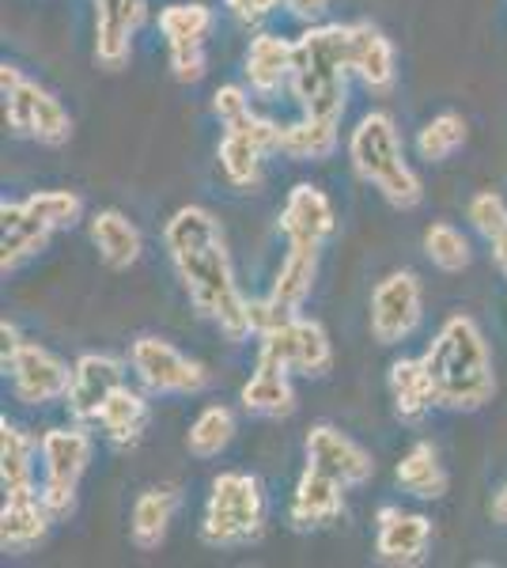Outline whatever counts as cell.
Returning <instances> with one entry per match:
<instances>
[{
	"label": "cell",
	"mask_w": 507,
	"mask_h": 568,
	"mask_svg": "<svg viewBox=\"0 0 507 568\" xmlns=\"http://www.w3.org/2000/svg\"><path fill=\"white\" fill-rule=\"evenodd\" d=\"M424 368H428L432 390H436V406L444 409H481L496 394L493 356L481 337V329L469 315L447 318L436 342L424 353Z\"/></svg>",
	"instance_id": "cell-1"
},
{
	"label": "cell",
	"mask_w": 507,
	"mask_h": 568,
	"mask_svg": "<svg viewBox=\"0 0 507 568\" xmlns=\"http://www.w3.org/2000/svg\"><path fill=\"white\" fill-rule=\"evenodd\" d=\"M348 23H318L300 34L292 45V80L288 91L307 118H329L341 122L348 99Z\"/></svg>",
	"instance_id": "cell-2"
},
{
	"label": "cell",
	"mask_w": 507,
	"mask_h": 568,
	"mask_svg": "<svg viewBox=\"0 0 507 568\" xmlns=\"http://www.w3.org/2000/svg\"><path fill=\"white\" fill-rule=\"evenodd\" d=\"M171 262H174V270H179V281H182V288H186L190 304L197 307L209 323H216L224 329L227 342H243V337L254 334L251 300L239 292L224 240L171 254Z\"/></svg>",
	"instance_id": "cell-3"
},
{
	"label": "cell",
	"mask_w": 507,
	"mask_h": 568,
	"mask_svg": "<svg viewBox=\"0 0 507 568\" xmlns=\"http://www.w3.org/2000/svg\"><path fill=\"white\" fill-rule=\"evenodd\" d=\"M348 155H353L359 179L372 182L394 209H417L424 201V186L417 171L405 163L398 125L391 114L372 110L367 118H359V125L348 136Z\"/></svg>",
	"instance_id": "cell-4"
},
{
	"label": "cell",
	"mask_w": 507,
	"mask_h": 568,
	"mask_svg": "<svg viewBox=\"0 0 507 568\" xmlns=\"http://www.w3.org/2000/svg\"><path fill=\"white\" fill-rule=\"evenodd\" d=\"M265 530V493L254 474L227 470L212 481L205 519H201V542L227 549L257 542Z\"/></svg>",
	"instance_id": "cell-5"
},
{
	"label": "cell",
	"mask_w": 507,
	"mask_h": 568,
	"mask_svg": "<svg viewBox=\"0 0 507 568\" xmlns=\"http://www.w3.org/2000/svg\"><path fill=\"white\" fill-rule=\"evenodd\" d=\"M39 455H42L39 497L45 504V511L53 516V524H58V519H69L72 508H77V485L91 463V436L84 433V420L80 425L50 428L39 439Z\"/></svg>",
	"instance_id": "cell-6"
},
{
	"label": "cell",
	"mask_w": 507,
	"mask_h": 568,
	"mask_svg": "<svg viewBox=\"0 0 507 568\" xmlns=\"http://www.w3.org/2000/svg\"><path fill=\"white\" fill-rule=\"evenodd\" d=\"M257 361L281 364L284 372L296 375H326L329 364H334V345H329V334L315 318L292 315L288 323L265 329L262 342H257Z\"/></svg>",
	"instance_id": "cell-7"
},
{
	"label": "cell",
	"mask_w": 507,
	"mask_h": 568,
	"mask_svg": "<svg viewBox=\"0 0 507 568\" xmlns=\"http://www.w3.org/2000/svg\"><path fill=\"white\" fill-rule=\"evenodd\" d=\"M129 364H133L136 379L152 394H197L205 390L209 375L197 361L182 356L163 337H136L129 349Z\"/></svg>",
	"instance_id": "cell-8"
},
{
	"label": "cell",
	"mask_w": 507,
	"mask_h": 568,
	"mask_svg": "<svg viewBox=\"0 0 507 568\" xmlns=\"http://www.w3.org/2000/svg\"><path fill=\"white\" fill-rule=\"evenodd\" d=\"M424 296L413 273H391L372 292V334L379 345H398L420 326Z\"/></svg>",
	"instance_id": "cell-9"
},
{
	"label": "cell",
	"mask_w": 507,
	"mask_h": 568,
	"mask_svg": "<svg viewBox=\"0 0 507 568\" xmlns=\"http://www.w3.org/2000/svg\"><path fill=\"white\" fill-rule=\"evenodd\" d=\"M4 372L12 375V390L23 406H50V402H61L72 383L69 364L34 342H23L20 353L12 356V364H8Z\"/></svg>",
	"instance_id": "cell-10"
},
{
	"label": "cell",
	"mask_w": 507,
	"mask_h": 568,
	"mask_svg": "<svg viewBox=\"0 0 507 568\" xmlns=\"http://www.w3.org/2000/svg\"><path fill=\"white\" fill-rule=\"evenodd\" d=\"M307 466L337 478L345 489H356V485H367L375 474V463L356 439H348L341 428L334 425H315L307 433Z\"/></svg>",
	"instance_id": "cell-11"
},
{
	"label": "cell",
	"mask_w": 507,
	"mask_h": 568,
	"mask_svg": "<svg viewBox=\"0 0 507 568\" xmlns=\"http://www.w3.org/2000/svg\"><path fill=\"white\" fill-rule=\"evenodd\" d=\"M118 387H125V364L118 356L107 353H88L72 364V383L69 394H64V406L77 420H95L103 402L114 394Z\"/></svg>",
	"instance_id": "cell-12"
},
{
	"label": "cell",
	"mask_w": 507,
	"mask_h": 568,
	"mask_svg": "<svg viewBox=\"0 0 507 568\" xmlns=\"http://www.w3.org/2000/svg\"><path fill=\"white\" fill-rule=\"evenodd\" d=\"M149 20V0H95V58L103 69H122L133 34Z\"/></svg>",
	"instance_id": "cell-13"
},
{
	"label": "cell",
	"mask_w": 507,
	"mask_h": 568,
	"mask_svg": "<svg viewBox=\"0 0 507 568\" xmlns=\"http://www.w3.org/2000/svg\"><path fill=\"white\" fill-rule=\"evenodd\" d=\"M337 216L329 197L322 194L311 182H300V186L288 190V201L281 209V232L288 243H307V246H322L334 235Z\"/></svg>",
	"instance_id": "cell-14"
},
{
	"label": "cell",
	"mask_w": 507,
	"mask_h": 568,
	"mask_svg": "<svg viewBox=\"0 0 507 568\" xmlns=\"http://www.w3.org/2000/svg\"><path fill=\"white\" fill-rule=\"evenodd\" d=\"M432 524L417 511L402 508H379V535H375V554L386 565H420L428 557Z\"/></svg>",
	"instance_id": "cell-15"
},
{
	"label": "cell",
	"mask_w": 507,
	"mask_h": 568,
	"mask_svg": "<svg viewBox=\"0 0 507 568\" xmlns=\"http://www.w3.org/2000/svg\"><path fill=\"white\" fill-rule=\"evenodd\" d=\"M341 511H345V485L329 478V474L315 470V466H307L296 481V493H292V508H288L292 527L300 530L329 527L341 519Z\"/></svg>",
	"instance_id": "cell-16"
},
{
	"label": "cell",
	"mask_w": 507,
	"mask_h": 568,
	"mask_svg": "<svg viewBox=\"0 0 507 568\" xmlns=\"http://www.w3.org/2000/svg\"><path fill=\"white\" fill-rule=\"evenodd\" d=\"M50 524L53 516L45 511L39 489L4 493V511H0V546H4V554H23V549L39 546Z\"/></svg>",
	"instance_id": "cell-17"
},
{
	"label": "cell",
	"mask_w": 507,
	"mask_h": 568,
	"mask_svg": "<svg viewBox=\"0 0 507 568\" xmlns=\"http://www.w3.org/2000/svg\"><path fill=\"white\" fill-rule=\"evenodd\" d=\"M0 227H4V243H0V251H4L0 254V270L4 273L20 270L27 258L42 254L53 235V227L42 224L23 201H4L0 205Z\"/></svg>",
	"instance_id": "cell-18"
},
{
	"label": "cell",
	"mask_w": 507,
	"mask_h": 568,
	"mask_svg": "<svg viewBox=\"0 0 507 568\" xmlns=\"http://www.w3.org/2000/svg\"><path fill=\"white\" fill-rule=\"evenodd\" d=\"M348 58H353V72L364 80L372 91H391L394 88V45L386 42V34L372 23H348Z\"/></svg>",
	"instance_id": "cell-19"
},
{
	"label": "cell",
	"mask_w": 507,
	"mask_h": 568,
	"mask_svg": "<svg viewBox=\"0 0 507 568\" xmlns=\"http://www.w3.org/2000/svg\"><path fill=\"white\" fill-rule=\"evenodd\" d=\"M292 45L288 39L281 34H254L251 39V50H246V61H243V72H246V84L257 95H276L281 88H288L292 80Z\"/></svg>",
	"instance_id": "cell-20"
},
{
	"label": "cell",
	"mask_w": 507,
	"mask_h": 568,
	"mask_svg": "<svg viewBox=\"0 0 507 568\" xmlns=\"http://www.w3.org/2000/svg\"><path fill=\"white\" fill-rule=\"evenodd\" d=\"M91 243H95L107 270H114V273L136 265L144 251V240H141V232H136V224L125 213H118V209H103V213L91 216Z\"/></svg>",
	"instance_id": "cell-21"
},
{
	"label": "cell",
	"mask_w": 507,
	"mask_h": 568,
	"mask_svg": "<svg viewBox=\"0 0 507 568\" xmlns=\"http://www.w3.org/2000/svg\"><path fill=\"white\" fill-rule=\"evenodd\" d=\"M292 372H284L281 364H270V361H257V368L251 379L243 383V402L246 414L254 417H288L296 409V390H292Z\"/></svg>",
	"instance_id": "cell-22"
},
{
	"label": "cell",
	"mask_w": 507,
	"mask_h": 568,
	"mask_svg": "<svg viewBox=\"0 0 507 568\" xmlns=\"http://www.w3.org/2000/svg\"><path fill=\"white\" fill-rule=\"evenodd\" d=\"M315 273H318V246L288 243V258L281 262V273H276L270 288V304L281 307L284 315H300L303 300L315 288Z\"/></svg>",
	"instance_id": "cell-23"
},
{
	"label": "cell",
	"mask_w": 507,
	"mask_h": 568,
	"mask_svg": "<svg viewBox=\"0 0 507 568\" xmlns=\"http://www.w3.org/2000/svg\"><path fill=\"white\" fill-rule=\"evenodd\" d=\"M95 425L103 428V436H107L114 447H133V444H141L144 428H149V402H144L136 390L118 387V390L103 402V409H99Z\"/></svg>",
	"instance_id": "cell-24"
},
{
	"label": "cell",
	"mask_w": 507,
	"mask_h": 568,
	"mask_svg": "<svg viewBox=\"0 0 507 568\" xmlns=\"http://www.w3.org/2000/svg\"><path fill=\"white\" fill-rule=\"evenodd\" d=\"M391 398H394V414L402 420H420L436 406V390H432L428 368H424V356H402L391 364Z\"/></svg>",
	"instance_id": "cell-25"
},
{
	"label": "cell",
	"mask_w": 507,
	"mask_h": 568,
	"mask_svg": "<svg viewBox=\"0 0 507 568\" xmlns=\"http://www.w3.org/2000/svg\"><path fill=\"white\" fill-rule=\"evenodd\" d=\"M394 478H398V485L409 497H420V500H439L447 493V470L436 459V447L424 444V439L402 455Z\"/></svg>",
	"instance_id": "cell-26"
},
{
	"label": "cell",
	"mask_w": 507,
	"mask_h": 568,
	"mask_svg": "<svg viewBox=\"0 0 507 568\" xmlns=\"http://www.w3.org/2000/svg\"><path fill=\"white\" fill-rule=\"evenodd\" d=\"M174 508H179V493H174V489L141 493L136 504H133V519H129L133 542L141 549H160L163 538H168L171 519H174Z\"/></svg>",
	"instance_id": "cell-27"
},
{
	"label": "cell",
	"mask_w": 507,
	"mask_h": 568,
	"mask_svg": "<svg viewBox=\"0 0 507 568\" xmlns=\"http://www.w3.org/2000/svg\"><path fill=\"white\" fill-rule=\"evenodd\" d=\"M334 149H337V122H329V118L303 114V122L281 130V155H288L296 163L326 160V155H334Z\"/></svg>",
	"instance_id": "cell-28"
},
{
	"label": "cell",
	"mask_w": 507,
	"mask_h": 568,
	"mask_svg": "<svg viewBox=\"0 0 507 568\" xmlns=\"http://www.w3.org/2000/svg\"><path fill=\"white\" fill-rule=\"evenodd\" d=\"M0 481L4 493L34 489V439L23 428L0 420Z\"/></svg>",
	"instance_id": "cell-29"
},
{
	"label": "cell",
	"mask_w": 507,
	"mask_h": 568,
	"mask_svg": "<svg viewBox=\"0 0 507 568\" xmlns=\"http://www.w3.org/2000/svg\"><path fill=\"white\" fill-rule=\"evenodd\" d=\"M216 240H224L220 220L201 205L179 209V213L168 220V227H163V243H168L171 254L193 251V246H205V243H216Z\"/></svg>",
	"instance_id": "cell-30"
},
{
	"label": "cell",
	"mask_w": 507,
	"mask_h": 568,
	"mask_svg": "<svg viewBox=\"0 0 507 568\" xmlns=\"http://www.w3.org/2000/svg\"><path fill=\"white\" fill-rule=\"evenodd\" d=\"M235 439V414L227 406H205L186 433V447L197 459H216Z\"/></svg>",
	"instance_id": "cell-31"
},
{
	"label": "cell",
	"mask_w": 507,
	"mask_h": 568,
	"mask_svg": "<svg viewBox=\"0 0 507 568\" xmlns=\"http://www.w3.org/2000/svg\"><path fill=\"white\" fill-rule=\"evenodd\" d=\"M212 23V8L205 4H168L160 12V34L168 39V45H197L209 39Z\"/></svg>",
	"instance_id": "cell-32"
},
{
	"label": "cell",
	"mask_w": 507,
	"mask_h": 568,
	"mask_svg": "<svg viewBox=\"0 0 507 568\" xmlns=\"http://www.w3.org/2000/svg\"><path fill=\"white\" fill-rule=\"evenodd\" d=\"M262 160L265 152L257 149L246 133H235L227 130L224 141H220V168H224V175L235 182V186H257L262 182Z\"/></svg>",
	"instance_id": "cell-33"
},
{
	"label": "cell",
	"mask_w": 507,
	"mask_h": 568,
	"mask_svg": "<svg viewBox=\"0 0 507 568\" xmlns=\"http://www.w3.org/2000/svg\"><path fill=\"white\" fill-rule=\"evenodd\" d=\"M466 144V118L463 114H436L428 125L417 133V152L428 163H444L447 155H455Z\"/></svg>",
	"instance_id": "cell-34"
},
{
	"label": "cell",
	"mask_w": 507,
	"mask_h": 568,
	"mask_svg": "<svg viewBox=\"0 0 507 568\" xmlns=\"http://www.w3.org/2000/svg\"><path fill=\"white\" fill-rule=\"evenodd\" d=\"M424 251H428L432 265H439L444 273H458L469 265V243L466 235L458 232L455 224H447V220H439V224H432L428 232H424Z\"/></svg>",
	"instance_id": "cell-35"
},
{
	"label": "cell",
	"mask_w": 507,
	"mask_h": 568,
	"mask_svg": "<svg viewBox=\"0 0 507 568\" xmlns=\"http://www.w3.org/2000/svg\"><path fill=\"white\" fill-rule=\"evenodd\" d=\"M23 205L31 209V213L39 216L42 224H50L53 232H61V227H72L80 216H84V201L72 194V190H42V194L27 197Z\"/></svg>",
	"instance_id": "cell-36"
},
{
	"label": "cell",
	"mask_w": 507,
	"mask_h": 568,
	"mask_svg": "<svg viewBox=\"0 0 507 568\" xmlns=\"http://www.w3.org/2000/svg\"><path fill=\"white\" fill-rule=\"evenodd\" d=\"M34 141L39 144H64L72 136V118L69 110L61 106V99H53L50 91H39V106H34Z\"/></svg>",
	"instance_id": "cell-37"
},
{
	"label": "cell",
	"mask_w": 507,
	"mask_h": 568,
	"mask_svg": "<svg viewBox=\"0 0 507 568\" xmlns=\"http://www.w3.org/2000/svg\"><path fill=\"white\" fill-rule=\"evenodd\" d=\"M466 216L488 243L507 232V201L500 194H493V190H485V194H477L474 201H469Z\"/></svg>",
	"instance_id": "cell-38"
},
{
	"label": "cell",
	"mask_w": 507,
	"mask_h": 568,
	"mask_svg": "<svg viewBox=\"0 0 507 568\" xmlns=\"http://www.w3.org/2000/svg\"><path fill=\"white\" fill-rule=\"evenodd\" d=\"M168 53H171L174 80H182V84H197V80L205 77V69H209L205 42H197V45H168Z\"/></svg>",
	"instance_id": "cell-39"
},
{
	"label": "cell",
	"mask_w": 507,
	"mask_h": 568,
	"mask_svg": "<svg viewBox=\"0 0 507 568\" xmlns=\"http://www.w3.org/2000/svg\"><path fill=\"white\" fill-rule=\"evenodd\" d=\"M212 110H216L220 122L232 125V122H239V118H243L246 110H254V106H251V95H246V88L224 84V88H216V95H212Z\"/></svg>",
	"instance_id": "cell-40"
},
{
	"label": "cell",
	"mask_w": 507,
	"mask_h": 568,
	"mask_svg": "<svg viewBox=\"0 0 507 568\" xmlns=\"http://www.w3.org/2000/svg\"><path fill=\"white\" fill-rule=\"evenodd\" d=\"M276 4H281V0H227L232 16H235V20H243V23H262Z\"/></svg>",
	"instance_id": "cell-41"
},
{
	"label": "cell",
	"mask_w": 507,
	"mask_h": 568,
	"mask_svg": "<svg viewBox=\"0 0 507 568\" xmlns=\"http://www.w3.org/2000/svg\"><path fill=\"white\" fill-rule=\"evenodd\" d=\"M296 20H307V23H318L322 16L329 12V0H281Z\"/></svg>",
	"instance_id": "cell-42"
},
{
	"label": "cell",
	"mask_w": 507,
	"mask_h": 568,
	"mask_svg": "<svg viewBox=\"0 0 507 568\" xmlns=\"http://www.w3.org/2000/svg\"><path fill=\"white\" fill-rule=\"evenodd\" d=\"M0 342H4V349H0V364H4V368H8V364H12V356L20 353V345H23L20 329H16L12 323H8V318H4V323H0Z\"/></svg>",
	"instance_id": "cell-43"
},
{
	"label": "cell",
	"mask_w": 507,
	"mask_h": 568,
	"mask_svg": "<svg viewBox=\"0 0 507 568\" xmlns=\"http://www.w3.org/2000/svg\"><path fill=\"white\" fill-rule=\"evenodd\" d=\"M493 258H496V265H500L504 277H507V232H504V235H496V240H493Z\"/></svg>",
	"instance_id": "cell-44"
},
{
	"label": "cell",
	"mask_w": 507,
	"mask_h": 568,
	"mask_svg": "<svg viewBox=\"0 0 507 568\" xmlns=\"http://www.w3.org/2000/svg\"><path fill=\"white\" fill-rule=\"evenodd\" d=\"M493 519H500V524H507V485L493 497Z\"/></svg>",
	"instance_id": "cell-45"
}]
</instances>
